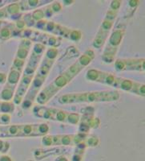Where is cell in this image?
Masks as SVG:
<instances>
[{"label":"cell","instance_id":"obj_1","mask_svg":"<svg viewBox=\"0 0 145 161\" xmlns=\"http://www.w3.org/2000/svg\"><path fill=\"white\" fill-rule=\"evenodd\" d=\"M95 59V52L91 48L86 50L72 64L61 73L50 84L40 90L35 98L37 105L44 106L53 98L61 90L66 87L71 80L80 74Z\"/></svg>","mask_w":145,"mask_h":161},{"label":"cell","instance_id":"obj_2","mask_svg":"<svg viewBox=\"0 0 145 161\" xmlns=\"http://www.w3.org/2000/svg\"><path fill=\"white\" fill-rule=\"evenodd\" d=\"M32 46L33 44L29 40L23 39L20 41L8 75L7 74L6 82L4 83L3 88L0 93L2 101L12 102L15 90L19 82Z\"/></svg>","mask_w":145,"mask_h":161},{"label":"cell","instance_id":"obj_3","mask_svg":"<svg viewBox=\"0 0 145 161\" xmlns=\"http://www.w3.org/2000/svg\"><path fill=\"white\" fill-rule=\"evenodd\" d=\"M58 56V48H49L46 50L41 62L35 72L32 82L21 103L23 109H29L33 106L37 95L43 89L44 83L49 76Z\"/></svg>","mask_w":145,"mask_h":161},{"label":"cell","instance_id":"obj_4","mask_svg":"<svg viewBox=\"0 0 145 161\" xmlns=\"http://www.w3.org/2000/svg\"><path fill=\"white\" fill-rule=\"evenodd\" d=\"M46 50L47 48L42 44H33L29 57L27 58V63L22 73V76L20 77L19 82L15 90L14 97L12 99V103L15 106L21 105L22 103L26 93L32 82L35 72L41 62Z\"/></svg>","mask_w":145,"mask_h":161},{"label":"cell","instance_id":"obj_5","mask_svg":"<svg viewBox=\"0 0 145 161\" xmlns=\"http://www.w3.org/2000/svg\"><path fill=\"white\" fill-rule=\"evenodd\" d=\"M86 78L91 81L111 86L115 89L128 92L140 97H144L145 96V85L143 83L117 77L111 73L91 69L87 70Z\"/></svg>","mask_w":145,"mask_h":161},{"label":"cell","instance_id":"obj_6","mask_svg":"<svg viewBox=\"0 0 145 161\" xmlns=\"http://www.w3.org/2000/svg\"><path fill=\"white\" fill-rule=\"evenodd\" d=\"M42 145L46 147L75 146L85 150L88 147H96L100 144V138L89 133L66 134V135H46L41 139Z\"/></svg>","mask_w":145,"mask_h":161},{"label":"cell","instance_id":"obj_7","mask_svg":"<svg viewBox=\"0 0 145 161\" xmlns=\"http://www.w3.org/2000/svg\"><path fill=\"white\" fill-rule=\"evenodd\" d=\"M120 97V94L119 91L108 90L66 93L59 97L58 102L62 105L113 103L118 101Z\"/></svg>","mask_w":145,"mask_h":161},{"label":"cell","instance_id":"obj_8","mask_svg":"<svg viewBox=\"0 0 145 161\" xmlns=\"http://www.w3.org/2000/svg\"><path fill=\"white\" fill-rule=\"evenodd\" d=\"M49 130V126L44 123L0 125V139L43 137Z\"/></svg>","mask_w":145,"mask_h":161},{"label":"cell","instance_id":"obj_9","mask_svg":"<svg viewBox=\"0 0 145 161\" xmlns=\"http://www.w3.org/2000/svg\"><path fill=\"white\" fill-rule=\"evenodd\" d=\"M122 1L113 0L108 7L106 15L100 24L98 31L92 41V47L94 48H101L105 44L111 31H112L115 22L118 15L119 11L121 7Z\"/></svg>","mask_w":145,"mask_h":161},{"label":"cell","instance_id":"obj_10","mask_svg":"<svg viewBox=\"0 0 145 161\" xmlns=\"http://www.w3.org/2000/svg\"><path fill=\"white\" fill-rule=\"evenodd\" d=\"M33 114L39 119L54 121L59 123L78 125L80 121V114L75 112H69L63 109L47 107L36 105L33 107Z\"/></svg>","mask_w":145,"mask_h":161},{"label":"cell","instance_id":"obj_11","mask_svg":"<svg viewBox=\"0 0 145 161\" xmlns=\"http://www.w3.org/2000/svg\"><path fill=\"white\" fill-rule=\"evenodd\" d=\"M34 29L50 34L60 39H67L73 42H79L82 39L81 31L68 28L50 20H40L34 24Z\"/></svg>","mask_w":145,"mask_h":161},{"label":"cell","instance_id":"obj_12","mask_svg":"<svg viewBox=\"0 0 145 161\" xmlns=\"http://www.w3.org/2000/svg\"><path fill=\"white\" fill-rule=\"evenodd\" d=\"M62 4L58 1H51L42 8H37L29 13L24 14L21 19L25 24L26 28H33L34 24L40 20H48L54 15L62 11Z\"/></svg>","mask_w":145,"mask_h":161},{"label":"cell","instance_id":"obj_13","mask_svg":"<svg viewBox=\"0 0 145 161\" xmlns=\"http://www.w3.org/2000/svg\"><path fill=\"white\" fill-rule=\"evenodd\" d=\"M18 38L21 40H27L31 41L33 44H39L49 48H58L62 44V39L54 36L50 34L39 31L34 28H25L20 31Z\"/></svg>","mask_w":145,"mask_h":161},{"label":"cell","instance_id":"obj_14","mask_svg":"<svg viewBox=\"0 0 145 161\" xmlns=\"http://www.w3.org/2000/svg\"><path fill=\"white\" fill-rule=\"evenodd\" d=\"M125 35V28H116L110 34L105 43V47L102 55V60L106 64H112L115 62L116 54Z\"/></svg>","mask_w":145,"mask_h":161},{"label":"cell","instance_id":"obj_15","mask_svg":"<svg viewBox=\"0 0 145 161\" xmlns=\"http://www.w3.org/2000/svg\"><path fill=\"white\" fill-rule=\"evenodd\" d=\"M114 66L115 69L117 72H144L145 59L143 57L116 59Z\"/></svg>","mask_w":145,"mask_h":161},{"label":"cell","instance_id":"obj_16","mask_svg":"<svg viewBox=\"0 0 145 161\" xmlns=\"http://www.w3.org/2000/svg\"><path fill=\"white\" fill-rule=\"evenodd\" d=\"M21 12L18 2L11 3L0 8V20H13L14 22L21 19Z\"/></svg>","mask_w":145,"mask_h":161},{"label":"cell","instance_id":"obj_17","mask_svg":"<svg viewBox=\"0 0 145 161\" xmlns=\"http://www.w3.org/2000/svg\"><path fill=\"white\" fill-rule=\"evenodd\" d=\"M78 125L80 126V132L89 133V130L91 129L100 127V120L99 118L96 117L91 114H88L80 117V121Z\"/></svg>","mask_w":145,"mask_h":161},{"label":"cell","instance_id":"obj_18","mask_svg":"<svg viewBox=\"0 0 145 161\" xmlns=\"http://www.w3.org/2000/svg\"><path fill=\"white\" fill-rule=\"evenodd\" d=\"M51 1H43V0H23V1H18V5H19L21 12H25V11H32L34 10L39 8L41 6H44L47 4V3H50Z\"/></svg>","mask_w":145,"mask_h":161},{"label":"cell","instance_id":"obj_19","mask_svg":"<svg viewBox=\"0 0 145 161\" xmlns=\"http://www.w3.org/2000/svg\"><path fill=\"white\" fill-rule=\"evenodd\" d=\"M15 110V105L12 102L0 101V114H11Z\"/></svg>","mask_w":145,"mask_h":161},{"label":"cell","instance_id":"obj_20","mask_svg":"<svg viewBox=\"0 0 145 161\" xmlns=\"http://www.w3.org/2000/svg\"><path fill=\"white\" fill-rule=\"evenodd\" d=\"M11 145L8 142L3 139H0V153L5 155L10 150Z\"/></svg>","mask_w":145,"mask_h":161},{"label":"cell","instance_id":"obj_21","mask_svg":"<svg viewBox=\"0 0 145 161\" xmlns=\"http://www.w3.org/2000/svg\"><path fill=\"white\" fill-rule=\"evenodd\" d=\"M11 121V115L8 114H0V125L10 124Z\"/></svg>","mask_w":145,"mask_h":161},{"label":"cell","instance_id":"obj_22","mask_svg":"<svg viewBox=\"0 0 145 161\" xmlns=\"http://www.w3.org/2000/svg\"><path fill=\"white\" fill-rule=\"evenodd\" d=\"M7 79V73L0 72V85H4Z\"/></svg>","mask_w":145,"mask_h":161},{"label":"cell","instance_id":"obj_23","mask_svg":"<svg viewBox=\"0 0 145 161\" xmlns=\"http://www.w3.org/2000/svg\"><path fill=\"white\" fill-rule=\"evenodd\" d=\"M0 161H12V159L9 156L3 155V156H0Z\"/></svg>","mask_w":145,"mask_h":161},{"label":"cell","instance_id":"obj_24","mask_svg":"<svg viewBox=\"0 0 145 161\" xmlns=\"http://www.w3.org/2000/svg\"><path fill=\"white\" fill-rule=\"evenodd\" d=\"M55 161H69L65 156H60V157L56 158Z\"/></svg>","mask_w":145,"mask_h":161}]
</instances>
